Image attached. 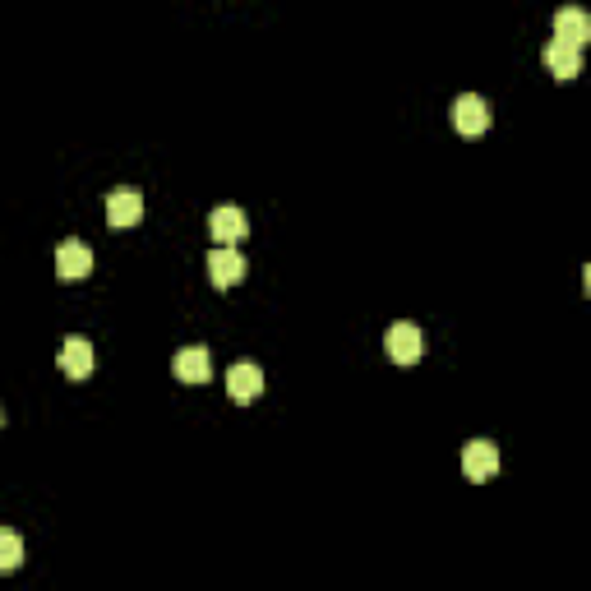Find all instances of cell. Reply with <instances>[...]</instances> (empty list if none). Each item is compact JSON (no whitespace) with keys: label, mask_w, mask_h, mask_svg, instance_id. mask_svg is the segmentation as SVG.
<instances>
[{"label":"cell","mask_w":591,"mask_h":591,"mask_svg":"<svg viewBox=\"0 0 591 591\" xmlns=\"http://www.w3.org/2000/svg\"><path fill=\"white\" fill-rule=\"evenodd\" d=\"M88 268H93V250H88L84 241L56 245V273H61V278H84Z\"/></svg>","instance_id":"cell-9"},{"label":"cell","mask_w":591,"mask_h":591,"mask_svg":"<svg viewBox=\"0 0 591 591\" xmlns=\"http://www.w3.org/2000/svg\"><path fill=\"white\" fill-rule=\"evenodd\" d=\"M171 370H176V379H185V384H208V379H213V356H208V347H181L176 361H171Z\"/></svg>","instance_id":"cell-6"},{"label":"cell","mask_w":591,"mask_h":591,"mask_svg":"<svg viewBox=\"0 0 591 591\" xmlns=\"http://www.w3.org/2000/svg\"><path fill=\"white\" fill-rule=\"evenodd\" d=\"M453 125H458V134H467V139L485 134L490 130V102H485L481 93H462L458 102H453Z\"/></svg>","instance_id":"cell-1"},{"label":"cell","mask_w":591,"mask_h":591,"mask_svg":"<svg viewBox=\"0 0 591 591\" xmlns=\"http://www.w3.org/2000/svg\"><path fill=\"white\" fill-rule=\"evenodd\" d=\"M384 347L398 365H416L421 361V351H425V338H421V328L416 324H393L384 333Z\"/></svg>","instance_id":"cell-2"},{"label":"cell","mask_w":591,"mask_h":591,"mask_svg":"<svg viewBox=\"0 0 591 591\" xmlns=\"http://www.w3.org/2000/svg\"><path fill=\"white\" fill-rule=\"evenodd\" d=\"M545 70L555 74V79H578L582 74V47H568V42H559V37H550L541 51Z\"/></svg>","instance_id":"cell-4"},{"label":"cell","mask_w":591,"mask_h":591,"mask_svg":"<svg viewBox=\"0 0 591 591\" xmlns=\"http://www.w3.org/2000/svg\"><path fill=\"white\" fill-rule=\"evenodd\" d=\"M555 37L568 42V47H582V42L591 37V19L578 10V5H564V10L555 14Z\"/></svg>","instance_id":"cell-10"},{"label":"cell","mask_w":591,"mask_h":591,"mask_svg":"<svg viewBox=\"0 0 591 591\" xmlns=\"http://www.w3.org/2000/svg\"><path fill=\"white\" fill-rule=\"evenodd\" d=\"M0 425H5V407H0Z\"/></svg>","instance_id":"cell-14"},{"label":"cell","mask_w":591,"mask_h":591,"mask_svg":"<svg viewBox=\"0 0 591 591\" xmlns=\"http://www.w3.org/2000/svg\"><path fill=\"white\" fill-rule=\"evenodd\" d=\"M24 564V536L14 527H0V568L10 573V568Z\"/></svg>","instance_id":"cell-13"},{"label":"cell","mask_w":591,"mask_h":591,"mask_svg":"<svg viewBox=\"0 0 591 591\" xmlns=\"http://www.w3.org/2000/svg\"><path fill=\"white\" fill-rule=\"evenodd\" d=\"M107 222L111 227H134V222H144V199L134 190H116L107 199Z\"/></svg>","instance_id":"cell-11"},{"label":"cell","mask_w":591,"mask_h":591,"mask_svg":"<svg viewBox=\"0 0 591 591\" xmlns=\"http://www.w3.org/2000/svg\"><path fill=\"white\" fill-rule=\"evenodd\" d=\"M208 231L218 236V245H231V241H241L245 231H250V222H245V213L236 204H218L213 213H208Z\"/></svg>","instance_id":"cell-8"},{"label":"cell","mask_w":591,"mask_h":591,"mask_svg":"<svg viewBox=\"0 0 591 591\" xmlns=\"http://www.w3.org/2000/svg\"><path fill=\"white\" fill-rule=\"evenodd\" d=\"M61 370L70 374V379H88L93 374V342L84 338H70L61 347Z\"/></svg>","instance_id":"cell-12"},{"label":"cell","mask_w":591,"mask_h":591,"mask_svg":"<svg viewBox=\"0 0 591 591\" xmlns=\"http://www.w3.org/2000/svg\"><path fill=\"white\" fill-rule=\"evenodd\" d=\"M227 393H231L236 402L259 398V393H264V370H259L254 361H236V365L227 370Z\"/></svg>","instance_id":"cell-7"},{"label":"cell","mask_w":591,"mask_h":591,"mask_svg":"<svg viewBox=\"0 0 591 591\" xmlns=\"http://www.w3.org/2000/svg\"><path fill=\"white\" fill-rule=\"evenodd\" d=\"M462 471H467V481H490L499 471V448L490 439H471L462 448Z\"/></svg>","instance_id":"cell-3"},{"label":"cell","mask_w":591,"mask_h":591,"mask_svg":"<svg viewBox=\"0 0 591 591\" xmlns=\"http://www.w3.org/2000/svg\"><path fill=\"white\" fill-rule=\"evenodd\" d=\"M208 278H213V287H236L245 278V254L231 250V245H218L208 254Z\"/></svg>","instance_id":"cell-5"}]
</instances>
